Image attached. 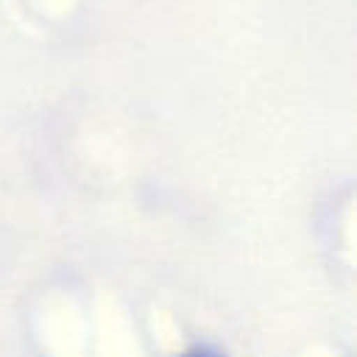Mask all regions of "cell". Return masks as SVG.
Listing matches in <instances>:
<instances>
[{
  "label": "cell",
  "instance_id": "1",
  "mask_svg": "<svg viewBox=\"0 0 357 357\" xmlns=\"http://www.w3.org/2000/svg\"><path fill=\"white\" fill-rule=\"evenodd\" d=\"M176 357H226V354L220 349H215V346H192V349H187V351H181Z\"/></svg>",
  "mask_w": 357,
  "mask_h": 357
}]
</instances>
